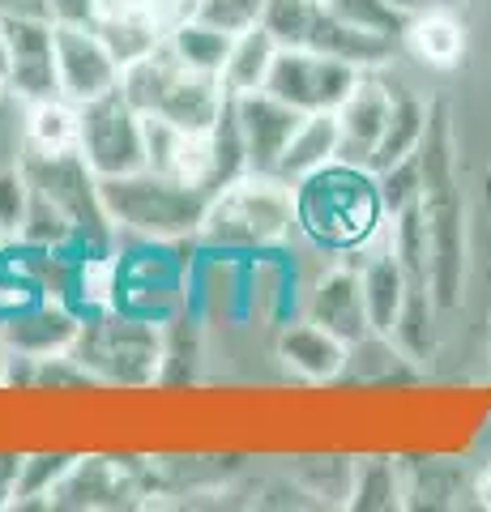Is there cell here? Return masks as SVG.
Segmentation results:
<instances>
[{
	"mask_svg": "<svg viewBox=\"0 0 491 512\" xmlns=\"http://www.w3.org/2000/svg\"><path fill=\"white\" fill-rule=\"evenodd\" d=\"M325 5L334 9L342 22H351V26L368 30L376 39H389V43H402L406 26H410V9L402 0H325Z\"/></svg>",
	"mask_w": 491,
	"mask_h": 512,
	"instance_id": "484cf974",
	"label": "cell"
},
{
	"mask_svg": "<svg viewBox=\"0 0 491 512\" xmlns=\"http://www.w3.org/2000/svg\"><path fill=\"white\" fill-rule=\"evenodd\" d=\"M124 64L107 47V39L90 26L77 22H56V77H60V99L69 103H90L99 94L120 86Z\"/></svg>",
	"mask_w": 491,
	"mask_h": 512,
	"instance_id": "7c38bea8",
	"label": "cell"
},
{
	"mask_svg": "<svg viewBox=\"0 0 491 512\" xmlns=\"http://www.w3.org/2000/svg\"><path fill=\"white\" fill-rule=\"evenodd\" d=\"M308 320H316V325L342 338L346 346L368 338L372 320H368V299H363L359 265H334L316 278L308 295Z\"/></svg>",
	"mask_w": 491,
	"mask_h": 512,
	"instance_id": "2e32d148",
	"label": "cell"
},
{
	"mask_svg": "<svg viewBox=\"0 0 491 512\" xmlns=\"http://www.w3.org/2000/svg\"><path fill=\"white\" fill-rule=\"evenodd\" d=\"M329 163H338V116L334 111H312V116L299 120L295 137L287 141V150H282L274 175L287 184H299Z\"/></svg>",
	"mask_w": 491,
	"mask_h": 512,
	"instance_id": "ffe728a7",
	"label": "cell"
},
{
	"mask_svg": "<svg viewBox=\"0 0 491 512\" xmlns=\"http://www.w3.org/2000/svg\"><path fill=\"white\" fill-rule=\"evenodd\" d=\"M77 329H82V312L69 308L65 299H35L5 316L0 338L13 350H22V355L52 359V355H69Z\"/></svg>",
	"mask_w": 491,
	"mask_h": 512,
	"instance_id": "9a60e30c",
	"label": "cell"
},
{
	"mask_svg": "<svg viewBox=\"0 0 491 512\" xmlns=\"http://www.w3.org/2000/svg\"><path fill=\"white\" fill-rule=\"evenodd\" d=\"M402 5H406L410 13H415V9H436V5H449V9H453L457 0H402Z\"/></svg>",
	"mask_w": 491,
	"mask_h": 512,
	"instance_id": "1f68e13d",
	"label": "cell"
},
{
	"mask_svg": "<svg viewBox=\"0 0 491 512\" xmlns=\"http://www.w3.org/2000/svg\"><path fill=\"white\" fill-rule=\"evenodd\" d=\"M99 192L116 231H129L137 239H163V244L193 239L201 231L205 205H210L205 188L171 180V175H158L150 167L129 175H103Z\"/></svg>",
	"mask_w": 491,
	"mask_h": 512,
	"instance_id": "8992f818",
	"label": "cell"
},
{
	"mask_svg": "<svg viewBox=\"0 0 491 512\" xmlns=\"http://www.w3.org/2000/svg\"><path fill=\"white\" fill-rule=\"evenodd\" d=\"M389 111H393V82L380 77V69H363L351 94H346L342 107L334 111L338 116V163H351V167L372 163L380 137H385Z\"/></svg>",
	"mask_w": 491,
	"mask_h": 512,
	"instance_id": "4fadbf2b",
	"label": "cell"
},
{
	"mask_svg": "<svg viewBox=\"0 0 491 512\" xmlns=\"http://www.w3.org/2000/svg\"><path fill=\"white\" fill-rule=\"evenodd\" d=\"M355 64H346L329 52H312V47H278L274 69L265 77V90L274 99L299 107L304 116L312 111H338L342 99L359 82Z\"/></svg>",
	"mask_w": 491,
	"mask_h": 512,
	"instance_id": "9c48e42d",
	"label": "cell"
},
{
	"mask_svg": "<svg viewBox=\"0 0 491 512\" xmlns=\"http://www.w3.org/2000/svg\"><path fill=\"white\" fill-rule=\"evenodd\" d=\"M171 47H176L193 69L223 77V64H227L231 47H235V35H227V30H218V26L201 22V18H188V22H180L176 30H171Z\"/></svg>",
	"mask_w": 491,
	"mask_h": 512,
	"instance_id": "d4e9b609",
	"label": "cell"
},
{
	"mask_svg": "<svg viewBox=\"0 0 491 512\" xmlns=\"http://www.w3.org/2000/svg\"><path fill=\"white\" fill-rule=\"evenodd\" d=\"M30 205V180L22 163L18 167H0V231H18Z\"/></svg>",
	"mask_w": 491,
	"mask_h": 512,
	"instance_id": "f1b7e54d",
	"label": "cell"
},
{
	"mask_svg": "<svg viewBox=\"0 0 491 512\" xmlns=\"http://www.w3.org/2000/svg\"><path fill=\"white\" fill-rule=\"evenodd\" d=\"M402 47L419 64H427V69L449 73V69H457V64L466 60V26L449 5L415 9L410 13L406 35H402Z\"/></svg>",
	"mask_w": 491,
	"mask_h": 512,
	"instance_id": "d6986e66",
	"label": "cell"
},
{
	"mask_svg": "<svg viewBox=\"0 0 491 512\" xmlns=\"http://www.w3.org/2000/svg\"><path fill=\"white\" fill-rule=\"evenodd\" d=\"M427 116H432V103H423L415 90H406L402 82H393V111H389V124H385V137L372 154L368 171H389L393 163L419 154L423 137H427Z\"/></svg>",
	"mask_w": 491,
	"mask_h": 512,
	"instance_id": "44dd1931",
	"label": "cell"
},
{
	"mask_svg": "<svg viewBox=\"0 0 491 512\" xmlns=\"http://www.w3.org/2000/svg\"><path fill=\"white\" fill-rule=\"evenodd\" d=\"M419 214L427 222V244H432V295L440 312H453L462 303L466 278V197L462 175H457V137L445 103H432L427 137L419 146Z\"/></svg>",
	"mask_w": 491,
	"mask_h": 512,
	"instance_id": "6da1fadb",
	"label": "cell"
},
{
	"mask_svg": "<svg viewBox=\"0 0 491 512\" xmlns=\"http://www.w3.org/2000/svg\"><path fill=\"white\" fill-rule=\"evenodd\" d=\"M406 478L402 466L389 457H363L355 461V478H351V495L346 504L363 508V512H385V508H402L406 500Z\"/></svg>",
	"mask_w": 491,
	"mask_h": 512,
	"instance_id": "cb8c5ba5",
	"label": "cell"
},
{
	"mask_svg": "<svg viewBox=\"0 0 491 512\" xmlns=\"http://www.w3.org/2000/svg\"><path fill=\"white\" fill-rule=\"evenodd\" d=\"M82 133H77V150L99 175H129L146 167V116L129 103L120 86L99 94L77 107Z\"/></svg>",
	"mask_w": 491,
	"mask_h": 512,
	"instance_id": "ba28073f",
	"label": "cell"
},
{
	"mask_svg": "<svg viewBox=\"0 0 491 512\" xmlns=\"http://www.w3.org/2000/svg\"><path fill=\"white\" fill-rule=\"evenodd\" d=\"M269 0H197V13L193 18L210 22L227 35H244V30L261 26V13H265Z\"/></svg>",
	"mask_w": 491,
	"mask_h": 512,
	"instance_id": "83f0119b",
	"label": "cell"
},
{
	"mask_svg": "<svg viewBox=\"0 0 491 512\" xmlns=\"http://www.w3.org/2000/svg\"><path fill=\"white\" fill-rule=\"evenodd\" d=\"M295 231V184L278 175L244 171L210 192L197 239L218 252H269Z\"/></svg>",
	"mask_w": 491,
	"mask_h": 512,
	"instance_id": "277c9868",
	"label": "cell"
},
{
	"mask_svg": "<svg viewBox=\"0 0 491 512\" xmlns=\"http://www.w3.org/2000/svg\"><path fill=\"white\" fill-rule=\"evenodd\" d=\"M73 466V457L56 453V457H26L18 461V483H13V500L26 504V500H43L52 495V487L60 483V474Z\"/></svg>",
	"mask_w": 491,
	"mask_h": 512,
	"instance_id": "4316f807",
	"label": "cell"
},
{
	"mask_svg": "<svg viewBox=\"0 0 491 512\" xmlns=\"http://www.w3.org/2000/svg\"><path fill=\"white\" fill-rule=\"evenodd\" d=\"M112 308L167 325L184 312V261L163 239H141L137 248L116 252Z\"/></svg>",
	"mask_w": 491,
	"mask_h": 512,
	"instance_id": "52a82bcc",
	"label": "cell"
},
{
	"mask_svg": "<svg viewBox=\"0 0 491 512\" xmlns=\"http://www.w3.org/2000/svg\"><path fill=\"white\" fill-rule=\"evenodd\" d=\"M389 214L380 205L376 175L368 167L329 163L295 184V227L304 231L316 248L346 252L363 248L385 227Z\"/></svg>",
	"mask_w": 491,
	"mask_h": 512,
	"instance_id": "7a4b0ae2",
	"label": "cell"
},
{
	"mask_svg": "<svg viewBox=\"0 0 491 512\" xmlns=\"http://www.w3.org/2000/svg\"><path fill=\"white\" fill-rule=\"evenodd\" d=\"M274 56H278V43L269 39L265 26H252L244 35H235V47L223 64V86L227 94H252V90H265V77L274 69Z\"/></svg>",
	"mask_w": 491,
	"mask_h": 512,
	"instance_id": "603a6c76",
	"label": "cell"
},
{
	"mask_svg": "<svg viewBox=\"0 0 491 512\" xmlns=\"http://www.w3.org/2000/svg\"><path fill=\"white\" fill-rule=\"evenodd\" d=\"M235 99V116L244 128V154H248V171L274 175L278 158L287 150V141L295 137L304 111L274 99L269 90H252V94H231Z\"/></svg>",
	"mask_w": 491,
	"mask_h": 512,
	"instance_id": "5bb4252c",
	"label": "cell"
},
{
	"mask_svg": "<svg viewBox=\"0 0 491 512\" xmlns=\"http://www.w3.org/2000/svg\"><path fill=\"white\" fill-rule=\"evenodd\" d=\"M77 133H82L77 103H69V99L26 103V116H22V154H65V150H77Z\"/></svg>",
	"mask_w": 491,
	"mask_h": 512,
	"instance_id": "7402d4cb",
	"label": "cell"
},
{
	"mask_svg": "<svg viewBox=\"0 0 491 512\" xmlns=\"http://www.w3.org/2000/svg\"><path fill=\"white\" fill-rule=\"evenodd\" d=\"M5 35V86L13 99H60L56 77V22L52 18H0Z\"/></svg>",
	"mask_w": 491,
	"mask_h": 512,
	"instance_id": "8fae6325",
	"label": "cell"
},
{
	"mask_svg": "<svg viewBox=\"0 0 491 512\" xmlns=\"http://www.w3.org/2000/svg\"><path fill=\"white\" fill-rule=\"evenodd\" d=\"M0 18H52V0H0Z\"/></svg>",
	"mask_w": 491,
	"mask_h": 512,
	"instance_id": "f546056e",
	"label": "cell"
},
{
	"mask_svg": "<svg viewBox=\"0 0 491 512\" xmlns=\"http://www.w3.org/2000/svg\"><path fill=\"white\" fill-rule=\"evenodd\" d=\"M120 90L129 94V103L141 116H158V120L184 128V133H210L218 111L227 103L223 77L193 69L171 47V39H163L158 47L124 64Z\"/></svg>",
	"mask_w": 491,
	"mask_h": 512,
	"instance_id": "3957f363",
	"label": "cell"
},
{
	"mask_svg": "<svg viewBox=\"0 0 491 512\" xmlns=\"http://www.w3.org/2000/svg\"><path fill=\"white\" fill-rule=\"evenodd\" d=\"M197 13V0H90V30H99L120 64L137 60Z\"/></svg>",
	"mask_w": 491,
	"mask_h": 512,
	"instance_id": "30bf717a",
	"label": "cell"
},
{
	"mask_svg": "<svg viewBox=\"0 0 491 512\" xmlns=\"http://www.w3.org/2000/svg\"><path fill=\"white\" fill-rule=\"evenodd\" d=\"M69 355L90 380L146 389V384L163 376L167 333L158 320L120 312V308H99L82 316V329H77Z\"/></svg>",
	"mask_w": 491,
	"mask_h": 512,
	"instance_id": "5b68a950",
	"label": "cell"
},
{
	"mask_svg": "<svg viewBox=\"0 0 491 512\" xmlns=\"http://www.w3.org/2000/svg\"><path fill=\"white\" fill-rule=\"evenodd\" d=\"M278 359L291 376L308 380V384H325V380L346 376V342L308 316L278 333Z\"/></svg>",
	"mask_w": 491,
	"mask_h": 512,
	"instance_id": "ac0fdd59",
	"label": "cell"
},
{
	"mask_svg": "<svg viewBox=\"0 0 491 512\" xmlns=\"http://www.w3.org/2000/svg\"><path fill=\"white\" fill-rule=\"evenodd\" d=\"M52 18L56 22L90 26V0H52Z\"/></svg>",
	"mask_w": 491,
	"mask_h": 512,
	"instance_id": "4dcf8cb0",
	"label": "cell"
},
{
	"mask_svg": "<svg viewBox=\"0 0 491 512\" xmlns=\"http://www.w3.org/2000/svg\"><path fill=\"white\" fill-rule=\"evenodd\" d=\"M137 495L133 478L112 457H73L60 483L47 495V508H120Z\"/></svg>",
	"mask_w": 491,
	"mask_h": 512,
	"instance_id": "e0dca14e",
	"label": "cell"
}]
</instances>
